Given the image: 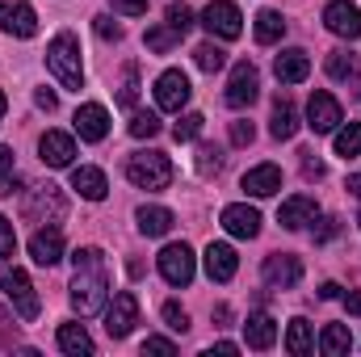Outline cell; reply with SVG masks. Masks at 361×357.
Wrapping results in <instances>:
<instances>
[{
    "mask_svg": "<svg viewBox=\"0 0 361 357\" xmlns=\"http://www.w3.org/2000/svg\"><path fill=\"white\" fill-rule=\"evenodd\" d=\"M219 169H223V152L210 147V143H202V147H197V173L210 177V173H219Z\"/></svg>",
    "mask_w": 361,
    "mask_h": 357,
    "instance_id": "cell-37",
    "label": "cell"
},
{
    "mask_svg": "<svg viewBox=\"0 0 361 357\" xmlns=\"http://www.w3.org/2000/svg\"><path fill=\"white\" fill-rule=\"evenodd\" d=\"M30 257H34V265L51 269L63 261V231L51 223V227H38L34 236H30Z\"/></svg>",
    "mask_w": 361,
    "mask_h": 357,
    "instance_id": "cell-13",
    "label": "cell"
},
{
    "mask_svg": "<svg viewBox=\"0 0 361 357\" xmlns=\"http://www.w3.org/2000/svg\"><path fill=\"white\" fill-rule=\"evenodd\" d=\"M47 68L55 72V80L63 89H85V63H80V42L72 34H55L47 47Z\"/></svg>",
    "mask_w": 361,
    "mask_h": 357,
    "instance_id": "cell-2",
    "label": "cell"
},
{
    "mask_svg": "<svg viewBox=\"0 0 361 357\" xmlns=\"http://www.w3.org/2000/svg\"><path fill=\"white\" fill-rule=\"evenodd\" d=\"M302 173H307V177H324V164H319V160H311V156H307V160H302Z\"/></svg>",
    "mask_w": 361,
    "mask_h": 357,
    "instance_id": "cell-49",
    "label": "cell"
},
{
    "mask_svg": "<svg viewBox=\"0 0 361 357\" xmlns=\"http://www.w3.org/2000/svg\"><path fill=\"white\" fill-rule=\"evenodd\" d=\"M126 177L139 189H169L173 177H177V169H173V160L164 152H135L126 160Z\"/></svg>",
    "mask_w": 361,
    "mask_h": 357,
    "instance_id": "cell-3",
    "label": "cell"
},
{
    "mask_svg": "<svg viewBox=\"0 0 361 357\" xmlns=\"http://www.w3.org/2000/svg\"><path fill=\"white\" fill-rule=\"evenodd\" d=\"M13 248H17V236H13V223L0 214V257H13Z\"/></svg>",
    "mask_w": 361,
    "mask_h": 357,
    "instance_id": "cell-43",
    "label": "cell"
},
{
    "mask_svg": "<svg viewBox=\"0 0 361 357\" xmlns=\"http://www.w3.org/2000/svg\"><path fill=\"white\" fill-rule=\"evenodd\" d=\"M164 324H169L173 332H189V315H185V307H177V303H164Z\"/></svg>",
    "mask_w": 361,
    "mask_h": 357,
    "instance_id": "cell-41",
    "label": "cell"
},
{
    "mask_svg": "<svg viewBox=\"0 0 361 357\" xmlns=\"http://www.w3.org/2000/svg\"><path fill=\"white\" fill-rule=\"evenodd\" d=\"M244 341H248V349H273V341H277V320H273L269 311L248 315V324H244Z\"/></svg>",
    "mask_w": 361,
    "mask_h": 357,
    "instance_id": "cell-23",
    "label": "cell"
},
{
    "mask_svg": "<svg viewBox=\"0 0 361 357\" xmlns=\"http://www.w3.org/2000/svg\"><path fill=\"white\" fill-rule=\"evenodd\" d=\"M202 25L210 30V38H223V42H231V38L244 34V17H240V8L231 0H210L202 8Z\"/></svg>",
    "mask_w": 361,
    "mask_h": 357,
    "instance_id": "cell-6",
    "label": "cell"
},
{
    "mask_svg": "<svg viewBox=\"0 0 361 357\" xmlns=\"http://www.w3.org/2000/svg\"><path fill=\"white\" fill-rule=\"evenodd\" d=\"M114 8L126 13V17H143L147 13V0H114Z\"/></svg>",
    "mask_w": 361,
    "mask_h": 357,
    "instance_id": "cell-45",
    "label": "cell"
},
{
    "mask_svg": "<svg viewBox=\"0 0 361 357\" xmlns=\"http://www.w3.org/2000/svg\"><path fill=\"white\" fill-rule=\"evenodd\" d=\"M281 34H286V17H281L277 8H261V13H257V42L269 47V42H277Z\"/></svg>",
    "mask_w": 361,
    "mask_h": 357,
    "instance_id": "cell-31",
    "label": "cell"
},
{
    "mask_svg": "<svg viewBox=\"0 0 361 357\" xmlns=\"http://www.w3.org/2000/svg\"><path fill=\"white\" fill-rule=\"evenodd\" d=\"M319 349L328 357H345L353 349V332H349L345 324H328V328L319 332Z\"/></svg>",
    "mask_w": 361,
    "mask_h": 357,
    "instance_id": "cell-28",
    "label": "cell"
},
{
    "mask_svg": "<svg viewBox=\"0 0 361 357\" xmlns=\"http://www.w3.org/2000/svg\"><path fill=\"white\" fill-rule=\"evenodd\" d=\"M265 282H269L273 290H294V286L302 282V261L290 257V253H273V257H265Z\"/></svg>",
    "mask_w": 361,
    "mask_h": 357,
    "instance_id": "cell-14",
    "label": "cell"
},
{
    "mask_svg": "<svg viewBox=\"0 0 361 357\" xmlns=\"http://www.w3.org/2000/svg\"><path fill=\"white\" fill-rule=\"evenodd\" d=\"M273 72H277V80L281 85H302L307 76H311V55L307 51H281L277 55V63H273Z\"/></svg>",
    "mask_w": 361,
    "mask_h": 357,
    "instance_id": "cell-20",
    "label": "cell"
},
{
    "mask_svg": "<svg viewBox=\"0 0 361 357\" xmlns=\"http://www.w3.org/2000/svg\"><path fill=\"white\" fill-rule=\"evenodd\" d=\"M169 25H173V30H180V34H189V30H193V8L173 0V4H169Z\"/></svg>",
    "mask_w": 361,
    "mask_h": 357,
    "instance_id": "cell-39",
    "label": "cell"
},
{
    "mask_svg": "<svg viewBox=\"0 0 361 357\" xmlns=\"http://www.w3.org/2000/svg\"><path fill=\"white\" fill-rule=\"evenodd\" d=\"M193 59H197V68H202V72H219V68L227 63V51H223L219 42H202V47L193 51Z\"/></svg>",
    "mask_w": 361,
    "mask_h": 357,
    "instance_id": "cell-34",
    "label": "cell"
},
{
    "mask_svg": "<svg viewBox=\"0 0 361 357\" xmlns=\"http://www.w3.org/2000/svg\"><path fill=\"white\" fill-rule=\"evenodd\" d=\"M286 349L294 357H307L315 349V332H311L307 320H290V328H286Z\"/></svg>",
    "mask_w": 361,
    "mask_h": 357,
    "instance_id": "cell-29",
    "label": "cell"
},
{
    "mask_svg": "<svg viewBox=\"0 0 361 357\" xmlns=\"http://www.w3.org/2000/svg\"><path fill=\"white\" fill-rule=\"evenodd\" d=\"M341 122H345L341 101H336L332 92H311V105H307V126H311L315 135H332Z\"/></svg>",
    "mask_w": 361,
    "mask_h": 357,
    "instance_id": "cell-11",
    "label": "cell"
},
{
    "mask_svg": "<svg viewBox=\"0 0 361 357\" xmlns=\"http://www.w3.org/2000/svg\"><path fill=\"white\" fill-rule=\"evenodd\" d=\"M235 269H240V257H235L231 244H210L206 248V273H210V282H231Z\"/></svg>",
    "mask_w": 361,
    "mask_h": 357,
    "instance_id": "cell-21",
    "label": "cell"
},
{
    "mask_svg": "<svg viewBox=\"0 0 361 357\" xmlns=\"http://www.w3.org/2000/svg\"><path fill=\"white\" fill-rule=\"evenodd\" d=\"M72 189L80 193V198H89V202H101L105 193H109V181L101 169H89V164H80V169H72Z\"/></svg>",
    "mask_w": 361,
    "mask_h": 357,
    "instance_id": "cell-24",
    "label": "cell"
},
{
    "mask_svg": "<svg viewBox=\"0 0 361 357\" xmlns=\"http://www.w3.org/2000/svg\"><path fill=\"white\" fill-rule=\"evenodd\" d=\"M336 236V219H324V227L315 231V240H332Z\"/></svg>",
    "mask_w": 361,
    "mask_h": 357,
    "instance_id": "cell-50",
    "label": "cell"
},
{
    "mask_svg": "<svg viewBox=\"0 0 361 357\" xmlns=\"http://www.w3.org/2000/svg\"><path fill=\"white\" fill-rule=\"evenodd\" d=\"M227 105L231 109H244V105H252L257 97H261V72L248 63V59H240L235 68H231V85H227Z\"/></svg>",
    "mask_w": 361,
    "mask_h": 357,
    "instance_id": "cell-9",
    "label": "cell"
},
{
    "mask_svg": "<svg viewBox=\"0 0 361 357\" xmlns=\"http://www.w3.org/2000/svg\"><path fill=\"white\" fill-rule=\"evenodd\" d=\"M357 223H361V219H357Z\"/></svg>",
    "mask_w": 361,
    "mask_h": 357,
    "instance_id": "cell-56",
    "label": "cell"
},
{
    "mask_svg": "<svg viewBox=\"0 0 361 357\" xmlns=\"http://www.w3.org/2000/svg\"><path fill=\"white\" fill-rule=\"evenodd\" d=\"M336 156H341V160H353V156H361V122L336 126Z\"/></svg>",
    "mask_w": 361,
    "mask_h": 357,
    "instance_id": "cell-33",
    "label": "cell"
},
{
    "mask_svg": "<svg viewBox=\"0 0 361 357\" xmlns=\"http://www.w3.org/2000/svg\"><path fill=\"white\" fill-rule=\"evenodd\" d=\"M0 30L13 38H34L38 34V13L25 0H4L0 4Z\"/></svg>",
    "mask_w": 361,
    "mask_h": 357,
    "instance_id": "cell-12",
    "label": "cell"
},
{
    "mask_svg": "<svg viewBox=\"0 0 361 357\" xmlns=\"http://www.w3.org/2000/svg\"><path fill=\"white\" fill-rule=\"evenodd\" d=\"M8 169H13V152H8V147H0V177H4Z\"/></svg>",
    "mask_w": 361,
    "mask_h": 357,
    "instance_id": "cell-53",
    "label": "cell"
},
{
    "mask_svg": "<svg viewBox=\"0 0 361 357\" xmlns=\"http://www.w3.org/2000/svg\"><path fill=\"white\" fill-rule=\"evenodd\" d=\"M76 277H72V307L76 315H97L109 303V273H105V257L101 248H76Z\"/></svg>",
    "mask_w": 361,
    "mask_h": 357,
    "instance_id": "cell-1",
    "label": "cell"
},
{
    "mask_svg": "<svg viewBox=\"0 0 361 357\" xmlns=\"http://www.w3.org/2000/svg\"><path fill=\"white\" fill-rule=\"evenodd\" d=\"M269 135H273V139H281V143L298 135V114H294V101H290V97H277V101H273Z\"/></svg>",
    "mask_w": 361,
    "mask_h": 357,
    "instance_id": "cell-25",
    "label": "cell"
},
{
    "mask_svg": "<svg viewBox=\"0 0 361 357\" xmlns=\"http://www.w3.org/2000/svg\"><path fill=\"white\" fill-rule=\"evenodd\" d=\"M59 349L72 357H89L92 353V337L85 332V324H59Z\"/></svg>",
    "mask_w": 361,
    "mask_h": 357,
    "instance_id": "cell-27",
    "label": "cell"
},
{
    "mask_svg": "<svg viewBox=\"0 0 361 357\" xmlns=\"http://www.w3.org/2000/svg\"><path fill=\"white\" fill-rule=\"evenodd\" d=\"M143 353L173 357V353H177V345H173V341H164V337H147V341H143Z\"/></svg>",
    "mask_w": 361,
    "mask_h": 357,
    "instance_id": "cell-44",
    "label": "cell"
},
{
    "mask_svg": "<svg viewBox=\"0 0 361 357\" xmlns=\"http://www.w3.org/2000/svg\"><path fill=\"white\" fill-rule=\"evenodd\" d=\"M349 193H353V198H361V173H357V177H349Z\"/></svg>",
    "mask_w": 361,
    "mask_h": 357,
    "instance_id": "cell-54",
    "label": "cell"
},
{
    "mask_svg": "<svg viewBox=\"0 0 361 357\" xmlns=\"http://www.w3.org/2000/svg\"><path fill=\"white\" fill-rule=\"evenodd\" d=\"M156 265H160V277H164L169 286H189L193 273H197V261H193L189 244H169V248L156 257Z\"/></svg>",
    "mask_w": 361,
    "mask_h": 357,
    "instance_id": "cell-8",
    "label": "cell"
},
{
    "mask_svg": "<svg viewBox=\"0 0 361 357\" xmlns=\"http://www.w3.org/2000/svg\"><path fill=\"white\" fill-rule=\"evenodd\" d=\"M189 97H193V89H189V76H185L180 68H169V72L156 80V105H160L164 114H180V109L189 105Z\"/></svg>",
    "mask_w": 361,
    "mask_h": 357,
    "instance_id": "cell-10",
    "label": "cell"
},
{
    "mask_svg": "<svg viewBox=\"0 0 361 357\" xmlns=\"http://www.w3.org/2000/svg\"><path fill=\"white\" fill-rule=\"evenodd\" d=\"M277 189H281V169L277 164H257V169L244 173V193H252V198H273Z\"/></svg>",
    "mask_w": 361,
    "mask_h": 357,
    "instance_id": "cell-22",
    "label": "cell"
},
{
    "mask_svg": "<svg viewBox=\"0 0 361 357\" xmlns=\"http://www.w3.org/2000/svg\"><path fill=\"white\" fill-rule=\"evenodd\" d=\"M336 294H341V286H336V282H324V286H319V298H336Z\"/></svg>",
    "mask_w": 361,
    "mask_h": 357,
    "instance_id": "cell-52",
    "label": "cell"
},
{
    "mask_svg": "<svg viewBox=\"0 0 361 357\" xmlns=\"http://www.w3.org/2000/svg\"><path fill=\"white\" fill-rule=\"evenodd\" d=\"M0 294L13 303V311H17V320H34L38 315V294H34V282H30V273L17 265H0Z\"/></svg>",
    "mask_w": 361,
    "mask_h": 357,
    "instance_id": "cell-4",
    "label": "cell"
},
{
    "mask_svg": "<svg viewBox=\"0 0 361 357\" xmlns=\"http://www.w3.org/2000/svg\"><path fill=\"white\" fill-rule=\"evenodd\" d=\"M130 135H135V139L160 135V118H156V114H135V118H130Z\"/></svg>",
    "mask_w": 361,
    "mask_h": 357,
    "instance_id": "cell-38",
    "label": "cell"
},
{
    "mask_svg": "<svg viewBox=\"0 0 361 357\" xmlns=\"http://www.w3.org/2000/svg\"><path fill=\"white\" fill-rule=\"evenodd\" d=\"M63 210H68V198L59 193V185H34L30 198L21 202V214L34 223H55L63 219Z\"/></svg>",
    "mask_w": 361,
    "mask_h": 357,
    "instance_id": "cell-5",
    "label": "cell"
},
{
    "mask_svg": "<svg viewBox=\"0 0 361 357\" xmlns=\"http://www.w3.org/2000/svg\"><path fill=\"white\" fill-rule=\"evenodd\" d=\"M72 122H76V135H80L85 143H101V139L109 135V114H105V105H97V101L80 105Z\"/></svg>",
    "mask_w": 361,
    "mask_h": 357,
    "instance_id": "cell-18",
    "label": "cell"
},
{
    "mask_svg": "<svg viewBox=\"0 0 361 357\" xmlns=\"http://www.w3.org/2000/svg\"><path fill=\"white\" fill-rule=\"evenodd\" d=\"M252 139H257L252 122H231V143H235V147H248Z\"/></svg>",
    "mask_w": 361,
    "mask_h": 357,
    "instance_id": "cell-42",
    "label": "cell"
},
{
    "mask_svg": "<svg viewBox=\"0 0 361 357\" xmlns=\"http://www.w3.org/2000/svg\"><path fill=\"white\" fill-rule=\"evenodd\" d=\"M345 307H349V315H361V290H349L345 294Z\"/></svg>",
    "mask_w": 361,
    "mask_h": 357,
    "instance_id": "cell-48",
    "label": "cell"
},
{
    "mask_svg": "<svg viewBox=\"0 0 361 357\" xmlns=\"http://www.w3.org/2000/svg\"><path fill=\"white\" fill-rule=\"evenodd\" d=\"M324 68H328V76H332V80H357V76H361V59H357V55H349V51H332Z\"/></svg>",
    "mask_w": 361,
    "mask_h": 357,
    "instance_id": "cell-30",
    "label": "cell"
},
{
    "mask_svg": "<svg viewBox=\"0 0 361 357\" xmlns=\"http://www.w3.org/2000/svg\"><path fill=\"white\" fill-rule=\"evenodd\" d=\"M202 126H206L202 114H180V122L173 126V139H177V143H193V139L202 135Z\"/></svg>",
    "mask_w": 361,
    "mask_h": 357,
    "instance_id": "cell-35",
    "label": "cell"
},
{
    "mask_svg": "<svg viewBox=\"0 0 361 357\" xmlns=\"http://www.w3.org/2000/svg\"><path fill=\"white\" fill-rule=\"evenodd\" d=\"M315 214H319L315 198H307V193H294V198H286V202H281V210H277V223H281L286 231H298V227L315 223Z\"/></svg>",
    "mask_w": 361,
    "mask_h": 357,
    "instance_id": "cell-19",
    "label": "cell"
},
{
    "mask_svg": "<svg viewBox=\"0 0 361 357\" xmlns=\"http://www.w3.org/2000/svg\"><path fill=\"white\" fill-rule=\"evenodd\" d=\"M214 353H223V357H235V353H240V345H231V341H219V345H214Z\"/></svg>",
    "mask_w": 361,
    "mask_h": 357,
    "instance_id": "cell-51",
    "label": "cell"
},
{
    "mask_svg": "<svg viewBox=\"0 0 361 357\" xmlns=\"http://www.w3.org/2000/svg\"><path fill=\"white\" fill-rule=\"evenodd\" d=\"M4 109H8V97H4V89H0V122H4Z\"/></svg>",
    "mask_w": 361,
    "mask_h": 357,
    "instance_id": "cell-55",
    "label": "cell"
},
{
    "mask_svg": "<svg viewBox=\"0 0 361 357\" xmlns=\"http://www.w3.org/2000/svg\"><path fill=\"white\" fill-rule=\"evenodd\" d=\"M223 227L235 240H252V236H261V214L248 202H231V206H223Z\"/></svg>",
    "mask_w": 361,
    "mask_h": 357,
    "instance_id": "cell-17",
    "label": "cell"
},
{
    "mask_svg": "<svg viewBox=\"0 0 361 357\" xmlns=\"http://www.w3.org/2000/svg\"><path fill=\"white\" fill-rule=\"evenodd\" d=\"M180 38H185V34H180V30H173V25L164 21V25H152L143 42H147V51H156V55H169L173 47H180Z\"/></svg>",
    "mask_w": 361,
    "mask_h": 357,
    "instance_id": "cell-32",
    "label": "cell"
},
{
    "mask_svg": "<svg viewBox=\"0 0 361 357\" xmlns=\"http://www.w3.org/2000/svg\"><path fill=\"white\" fill-rule=\"evenodd\" d=\"M38 152H42V164H51V169H68V164L76 160V139L63 135V131H47V135L38 139Z\"/></svg>",
    "mask_w": 361,
    "mask_h": 357,
    "instance_id": "cell-16",
    "label": "cell"
},
{
    "mask_svg": "<svg viewBox=\"0 0 361 357\" xmlns=\"http://www.w3.org/2000/svg\"><path fill=\"white\" fill-rule=\"evenodd\" d=\"M92 30H97V38H105V42H118L122 38V25L109 17V13H101V17H92Z\"/></svg>",
    "mask_w": 361,
    "mask_h": 357,
    "instance_id": "cell-40",
    "label": "cell"
},
{
    "mask_svg": "<svg viewBox=\"0 0 361 357\" xmlns=\"http://www.w3.org/2000/svg\"><path fill=\"white\" fill-rule=\"evenodd\" d=\"M135 324H139V298L130 290H118L114 303H105V332L114 341H122V337L135 332Z\"/></svg>",
    "mask_w": 361,
    "mask_h": 357,
    "instance_id": "cell-7",
    "label": "cell"
},
{
    "mask_svg": "<svg viewBox=\"0 0 361 357\" xmlns=\"http://www.w3.org/2000/svg\"><path fill=\"white\" fill-rule=\"evenodd\" d=\"M139 231L143 236H169L173 231V210L169 206H139Z\"/></svg>",
    "mask_w": 361,
    "mask_h": 357,
    "instance_id": "cell-26",
    "label": "cell"
},
{
    "mask_svg": "<svg viewBox=\"0 0 361 357\" xmlns=\"http://www.w3.org/2000/svg\"><path fill=\"white\" fill-rule=\"evenodd\" d=\"M17 189H21V181L17 177H0V198H13Z\"/></svg>",
    "mask_w": 361,
    "mask_h": 357,
    "instance_id": "cell-47",
    "label": "cell"
},
{
    "mask_svg": "<svg viewBox=\"0 0 361 357\" xmlns=\"http://www.w3.org/2000/svg\"><path fill=\"white\" fill-rule=\"evenodd\" d=\"M34 101H38V109H47V114H55V105H59V97L51 89H38L34 92Z\"/></svg>",
    "mask_w": 361,
    "mask_h": 357,
    "instance_id": "cell-46",
    "label": "cell"
},
{
    "mask_svg": "<svg viewBox=\"0 0 361 357\" xmlns=\"http://www.w3.org/2000/svg\"><path fill=\"white\" fill-rule=\"evenodd\" d=\"M324 25H328L336 38H361V13H357V4H349V0H332V4L324 8Z\"/></svg>",
    "mask_w": 361,
    "mask_h": 357,
    "instance_id": "cell-15",
    "label": "cell"
},
{
    "mask_svg": "<svg viewBox=\"0 0 361 357\" xmlns=\"http://www.w3.org/2000/svg\"><path fill=\"white\" fill-rule=\"evenodd\" d=\"M135 101H139V68H126V80L118 89V105L122 109H135Z\"/></svg>",
    "mask_w": 361,
    "mask_h": 357,
    "instance_id": "cell-36",
    "label": "cell"
}]
</instances>
